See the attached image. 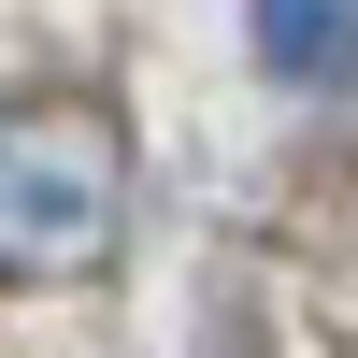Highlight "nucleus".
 Masks as SVG:
<instances>
[{"label": "nucleus", "instance_id": "f03ea898", "mask_svg": "<svg viewBox=\"0 0 358 358\" xmlns=\"http://www.w3.org/2000/svg\"><path fill=\"white\" fill-rule=\"evenodd\" d=\"M244 43L273 86L330 101V86H358V0H244Z\"/></svg>", "mask_w": 358, "mask_h": 358}, {"label": "nucleus", "instance_id": "f257e3e1", "mask_svg": "<svg viewBox=\"0 0 358 358\" xmlns=\"http://www.w3.org/2000/svg\"><path fill=\"white\" fill-rule=\"evenodd\" d=\"M129 229V143L101 101H0V287H72Z\"/></svg>", "mask_w": 358, "mask_h": 358}]
</instances>
